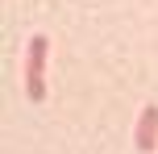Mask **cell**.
I'll list each match as a JSON object with an SVG mask.
<instances>
[{"mask_svg":"<svg viewBox=\"0 0 158 154\" xmlns=\"http://www.w3.org/2000/svg\"><path fill=\"white\" fill-rule=\"evenodd\" d=\"M46 50L50 42L42 38V33H33L29 38V50H25V96L38 104V100H46V83H42V71H46Z\"/></svg>","mask_w":158,"mask_h":154,"instance_id":"obj_1","label":"cell"},{"mask_svg":"<svg viewBox=\"0 0 158 154\" xmlns=\"http://www.w3.org/2000/svg\"><path fill=\"white\" fill-rule=\"evenodd\" d=\"M154 146H158V104H146L142 121H137V150L154 154Z\"/></svg>","mask_w":158,"mask_h":154,"instance_id":"obj_2","label":"cell"}]
</instances>
